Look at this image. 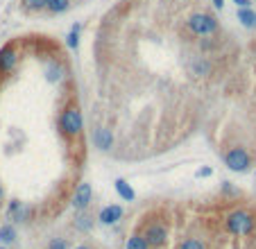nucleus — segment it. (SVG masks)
<instances>
[{"instance_id":"nucleus-1","label":"nucleus","mask_w":256,"mask_h":249,"mask_svg":"<svg viewBox=\"0 0 256 249\" xmlns=\"http://www.w3.org/2000/svg\"><path fill=\"white\" fill-rule=\"evenodd\" d=\"M254 215L247 213V211L238 209V211H232V213L227 215V231L232 236H250L254 231Z\"/></svg>"},{"instance_id":"nucleus-2","label":"nucleus","mask_w":256,"mask_h":249,"mask_svg":"<svg viewBox=\"0 0 256 249\" xmlns=\"http://www.w3.org/2000/svg\"><path fill=\"white\" fill-rule=\"evenodd\" d=\"M186 25H188V29H191L195 36H209V34H213V32L218 29L216 16L204 14V11H197V14H193L191 18L186 20Z\"/></svg>"},{"instance_id":"nucleus-3","label":"nucleus","mask_w":256,"mask_h":249,"mask_svg":"<svg viewBox=\"0 0 256 249\" xmlns=\"http://www.w3.org/2000/svg\"><path fill=\"white\" fill-rule=\"evenodd\" d=\"M59 127H61V132L68 134V136H75V134L82 132L84 120H82V113H79L77 107H68L64 113H61Z\"/></svg>"},{"instance_id":"nucleus-4","label":"nucleus","mask_w":256,"mask_h":249,"mask_svg":"<svg viewBox=\"0 0 256 249\" xmlns=\"http://www.w3.org/2000/svg\"><path fill=\"white\" fill-rule=\"evenodd\" d=\"M225 163H227V168L234 172H247L252 166L250 154H247L245 147H234V150H229L225 157Z\"/></svg>"},{"instance_id":"nucleus-5","label":"nucleus","mask_w":256,"mask_h":249,"mask_svg":"<svg viewBox=\"0 0 256 249\" xmlns=\"http://www.w3.org/2000/svg\"><path fill=\"white\" fill-rule=\"evenodd\" d=\"M143 238L148 240L150 247H163L168 243V227L166 225H150L145 229Z\"/></svg>"},{"instance_id":"nucleus-6","label":"nucleus","mask_w":256,"mask_h":249,"mask_svg":"<svg viewBox=\"0 0 256 249\" xmlns=\"http://www.w3.org/2000/svg\"><path fill=\"white\" fill-rule=\"evenodd\" d=\"M91 200H93V188H91V184H79L77 188H75V195H73V209L75 211H86V206L91 204Z\"/></svg>"},{"instance_id":"nucleus-7","label":"nucleus","mask_w":256,"mask_h":249,"mask_svg":"<svg viewBox=\"0 0 256 249\" xmlns=\"http://www.w3.org/2000/svg\"><path fill=\"white\" fill-rule=\"evenodd\" d=\"M120 218H123V209H120L118 204L104 206V209L100 211V215H98V220L102 222V225H116Z\"/></svg>"},{"instance_id":"nucleus-8","label":"nucleus","mask_w":256,"mask_h":249,"mask_svg":"<svg viewBox=\"0 0 256 249\" xmlns=\"http://www.w3.org/2000/svg\"><path fill=\"white\" fill-rule=\"evenodd\" d=\"M93 143H95V147H98V150H102V152L111 150V145H113V134H111V129H104V127L95 129Z\"/></svg>"},{"instance_id":"nucleus-9","label":"nucleus","mask_w":256,"mask_h":249,"mask_svg":"<svg viewBox=\"0 0 256 249\" xmlns=\"http://www.w3.org/2000/svg\"><path fill=\"white\" fill-rule=\"evenodd\" d=\"M16 61H18V57H16V52L11 48H2V50H0V70H2V73L14 70Z\"/></svg>"},{"instance_id":"nucleus-10","label":"nucleus","mask_w":256,"mask_h":249,"mask_svg":"<svg viewBox=\"0 0 256 249\" xmlns=\"http://www.w3.org/2000/svg\"><path fill=\"white\" fill-rule=\"evenodd\" d=\"M7 215H9V220H14V222H25L27 220V215H30V209L14 200L9 204V209H7Z\"/></svg>"},{"instance_id":"nucleus-11","label":"nucleus","mask_w":256,"mask_h":249,"mask_svg":"<svg viewBox=\"0 0 256 249\" xmlns=\"http://www.w3.org/2000/svg\"><path fill=\"white\" fill-rule=\"evenodd\" d=\"M113 186H116V193H118V195L123 197L125 202H132L134 197H136V193H134V188H132V186H129L125 179H116V184H113Z\"/></svg>"},{"instance_id":"nucleus-12","label":"nucleus","mask_w":256,"mask_h":249,"mask_svg":"<svg viewBox=\"0 0 256 249\" xmlns=\"http://www.w3.org/2000/svg\"><path fill=\"white\" fill-rule=\"evenodd\" d=\"M238 20L250 29L256 27V11H252L250 7H241V11H238Z\"/></svg>"},{"instance_id":"nucleus-13","label":"nucleus","mask_w":256,"mask_h":249,"mask_svg":"<svg viewBox=\"0 0 256 249\" xmlns=\"http://www.w3.org/2000/svg\"><path fill=\"white\" fill-rule=\"evenodd\" d=\"M125 249H150V245H148V240H145L141 234H134L132 238H127Z\"/></svg>"},{"instance_id":"nucleus-14","label":"nucleus","mask_w":256,"mask_h":249,"mask_svg":"<svg viewBox=\"0 0 256 249\" xmlns=\"http://www.w3.org/2000/svg\"><path fill=\"white\" fill-rule=\"evenodd\" d=\"M16 240V229L11 225L0 227V245H11Z\"/></svg>"},{"instance_id":"nucleus-15","label":"nucleus","mask_w":256,"mask_h":249,"mask_svg":"<svg viewBox=\"0 0 256 249\" xmlns=\"http://www.w3.org/2000/svg\"><path fill=\"white\" fill-rule=\"evenodd\" d=\"M70 7V0H48V7L45 9H50L52 14H61V11H66Z\"/></svg>"},{"instance_id":"nucleus-16","label":"nucleus","mask_w":256,"mask_h":249,"mask_svg":"<svg viewBox=\"0 0 256 249\" xmlns=\"http://www.w3.org/2000/svg\"><path fill=\"white\" fill-rule=\"evenodd\" d=\"M209 70H211V66H209L207 59L197 57L195 61H193V73H195V75H209Z\"/></svg>"},{"instance_id":"nucleus-17","label":"nucleus","mask_w":256,"mask_h":249,"mask_svg":"<svg viewBox=\"0 0 256 249\" xmlns=\"http://www.w3.org/2000/svg\"><path fill=\"white\" fill-rule=\"evenodd\" d=\"M23 7L30 11H41L48 7V0H23Z\"/></svg>"},{"instance_id":"nucleus-18","label":"nucleus","mask_w":256,"mask_h":249,"mask_svg":"<svg viewBox=\"0 0 256 249\" xmlns=\"http://www.w3.org/2000/svg\"><path fill=\"white\" fill-rule=\"evenodd\" d=\"M45 79H48V82H59V79H61L59 64H50L48 66V70H45Z\"/></svg>"},{"instance_id":"nucleus-19","label":"nucleus","mask_w":256,"mask_h":249,"mask_svg":"<svg viewBox=\"0 0 256 249\" xmlns=\"http://www.w3.org/2000/svg\"><path fill=\"white\" fill-rule=\"evenodd\" d=\"M179 249H209V247H207V243L200 240V238H188L186 243H182Z\"/></svg>"},{"instance_id":"nucleus-20","label":"nucleus","mask_w":256,"mask_h":249,"mask_svg":"<svg viewBox=\"0 0 256 249\" xmlns=\"http://www.w3.org/2000/svg\"><path fill=\"white\" fill-rule=\"evenodd\" d=\"M75 227H77L79 231H89L91 227H93V220H91L89 215H79L77 220H75Z\"/></svg>"},{"instance_id":"nucleus-21","label":"nucleus","mask_w":256,"mask_h":249,"mask_svg":"<svg viewBox=\"0 0 256 249\" xmlns=\"http://www.w3.org/2000/svg\"><path fill=\"white\" fill-rule=\"evenodd\" d=\"M66 43H68V48H77L79 45V25H73V32L68 34V39H66Z\"/></svg>"},{"instance_id":"nucleus-22","label":"nucleus","mask_w":256,"mask_h":249,"mask_svg":"<svg viewBox=\"0 0 256 249\" xmlns=\"http://www.w3.org/2000/svg\"><path fill=\"white\" fill-rule=\"evenodd\" d=\"M48 249H68V243L64 238H52L48 245Z\"/></svg>"},{"instance_id":"nucleus-23","label":"nucleus","mask_w":256,"mask_h":249,"mask_svg":"<svg viewBox=\"0 0 256 249\" xmlns=\"http://www.w3.org/2000/svg\"><path fill=\"white\" fill-rule=\"evenodd\" d=\"M195 177H211V168H200L195 172Z\"/></svg>"},{"instance_id":"nucleus-24","label":"nucleus","mask_w":256,"mask_h":249,"mask_svg":"<svg viewBox=\"0 0 256 249\" xmlns=\"http://www.w3.org/2000/svg\"><path fill=\"white\" fill-rule=\"evenodd\" d=\"M238 7H250V0H234Z\"/></svg>"},{"instance_id":"nucleus-25","label":"nucleus","mask_w":256,"mask_h":249,"mask_svg":"<svg viewBox=\"0 0 256 249\" xmlns=\"http://www.w3.org/2000/svg\"><path fill=\"white\" fill-rule=\"evenodd\" d=\"M213 5H216L218 9H222V7H225V0H213Z\"/></svg>"},{"instance_id":"nucleus-26","label":"nucleus","mask_w":256,"mask_h":249,"mask_svg":"<svg viewBox=\"0 0 256 249\" xmlns=\"http://www.w3.org/2000/svg\"><path fill=\"white\" fill-rule=\"evenodd\" d=\"M75 249H91V247H89V245H77Z\"/></svg>"},{"instance_id":"nucleus-27","label":"nucleus","mask_w":256,"mask_h":249,"mask_svg":"<svg viewBox=\"0 0 256 249\" xmlns=\"http://www.w3.org/2000/svg\"><path fill=\"white\" fill-rule=\"evenodd\" d=\"M2 195H5V193H2V186H0V202H2Z\"/></svg>"},{"instance_id":"nucleus-28","label":"nucleus","mask_w":256,"mask_h":249,"mask_svg":"<svg viewBox=\"0 0 256 249\" xmlns=\"http://www.w3.org/2000/svg\"><path fill=\"white\" fill-rule=\"evenodd\" d=\"M0 249H5V247H0Z\"/></svg>"}]
</instances>
